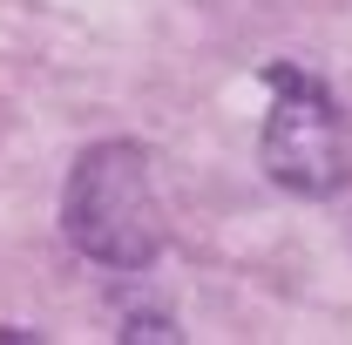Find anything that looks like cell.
<instances>
[{
	"label": "cell",
	"instance_id": "7a4b0ae2",
	"mask_svg": "<svg viewBox=\"0 0 352 345\" xmlns=\"http://www.w3.org/2000/svg\"><path fill=\"white\" fill-rule=\"evenodd\" d=\"M271 82V115L258 135V163L264 176L285 190V197H346L352 190V115L339 109V95L325 82H311L305 68H285L271 61L264 68Z\"/></svg>",
	"mask_w": 352,
	"mask_h": 345
},
{
	"label": "cell",
	"instance_id": "6da1fadb",
	"mask_svg": "<svg viewBox=\"0 0 352 345\" xmlns=\"http://www.w3.org/2000/svg\"><path fill=\"white\" fill-rule=\"evenodd\" d=\"M61 230L68 244L102 271H149L163 251V203L142 142H88L61 190Z\"/></svg>",
	"mask_w": 352,
	"mask_h": 345
},
{
	"label": "cell",
	"instance_id": "3957f363",
	"mask_svg": "<svg viewBox=\"0 0 352 345\" xmlns=\"http://www.w3.org/2000/svg\"><path fill=\"white\" fill-rule=\"evenodd\" d=\"M116 339H129V345H149V339H183V332H176V318H163V311H129Z\"/></svg>",
	"mask_w": 352,
	"mask_h": 345
}]
</instances>
